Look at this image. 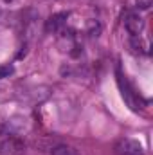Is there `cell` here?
<instances>
[{
  "label": "cell",
  "mask_w": 153,
  "mask_h": 155,
  "mask_svg": "<svg viewBox=\"0 0 153 155\" xmlns=\"http://www.w3.org/2000/svg\"><path fill=\"white\" fill-rule=\"evenodd\" d=\"M9 74H13V67L11 65H2L0 67V79L2 78H7Z\"/></svg>",
  "instance_id": "obj_9"
},
{
  "label": "cell",
  "mask_w": 153,
  "mask_h": 155,
  "mask_svg": "<svg viewBox=\"0 0 153 155\" xmlns=\"http://www.w3.org/2000/svg\"><path fill=\"white\" fill-rule=\"evenodd\" d=\"M115 155H144V150L139 141L133 139H121L115 144Z\"/></svg>",
  "instance_id": "obj_2"
},
{
  "label": "cell",
  "mask_w": 153,
  "mask_h": 155,
  "mask_svg": "<svg viewBox=\"0 0 153 155\" xmlns=\"http://www.w3.org/2000/svg\"><path fill=\"white\" fill-rule=\"evenodd\" d=\"M124 27L132 36H139L142 33V29H144V20L137 13H128L124 16Z\"/></svg>",
  "instance_id": "obj_3"
},
{
  "label": "cell",
  "mask_w": 153,
  "mask_h": 155,
  "mask_svg": "<svg viewBox=\"0 0 153 155\" xmlns=\"http://www.w3.org/2000/svg\"><path fill=\"white\" fill-rule=\"evenodd\" d=\"M5 2H9V0H5Z\"/></svg>",
  "instance_id": "obj_10"
},
{
  "label": "cell",
  "mask_w": 153,
  "mask_h": 155,
  "mask_svg": "<svg viewBox=\"0 0 153 155\" xmlns=\"http://www.w3.org/2000/svg\"><path fill=\"white\" fill-rule=\"evenodd\" d=\"M0 148H2L5 153H11V155H22L24 150H25V146H24V143H22L20 139H9V141H5Z\"/></svg>",
  "instance_id": "obj_5"
},
{
  "label": "cell",
  "mask_w": 153,
  "mask_h": 155,
  "mask_svg": "<svg viewBox=\"0 0 153 155\" xmlns=\"http://www.w3.org/2000/svg\"><path fill=\"white\" fill-rule=\"evenodd\" d=\"M117 85H119L121 94H122L124 101L128 103V107H130L133 112H139L142 107H141V103H139V99H137V94H135V92H133V88L130 87V83H128L126 76L121 72V69H117Z\"/></svg>",
  "instance_id": "obj_1"
},
{
  "label": "cell",
  "mask_w": 153,
  "mask_h": 155,
  "mask_svg": "<svg viewBox=\"0 0 153 155\" xmlns=\"http://www.w3.org/2000/svg\"><path fill=\"white\" fill-rule=\"evenodd\" d=\"M50 155H79L72 148V146H67V144H58L50 150Z\"/></svg>",
  "instance_id": "obj_6"
},
{
  "label": "cell",
  "mask_w": 153,
  "mask_h": 155,
  "mask_svg": "<svg viewBox=\"0 0 153 155\" xmlns=\"http://www.w3.org/2000/svg\"><path fill=\"white\" fill-rule=\"evenodd\" d=\"M99 33H101V25H99L96 20H90V22H88V35H90L92 38H94V36L97 38Z\"/></svg>",
  "instance_id": "obj_7"
},
{
  "label": "cell",
  "mask_w": 153,
  "mask_h": 155,
  "mask_svg": "<svg viewBox=\"0 0 153 155\" xmlns=\"http://www.w3.org/2000/svg\"><path fill=\"white\" fill-rule=\"evenodd\" d=\"M69 18V13H56V15H52L49 20H47V25H45V29L50 33H58L63 25H65V20Z\"/></svg>",
  "instance_id": "obj_4"
},
{
  "label": "cell",
  "mask_w": 153,
  "mask_h": 155,
  "mask_svg": "<svg viewBox=\"0 0 153 155\" xmlns=\"http://www.w3.org/2000/svg\"><path fill=\"white\" fill-rule=\"evenodd\" d=\"M135 4H137V7H139V9L146 11V9H150V7H151L153 0H135Z\"/></svg>",
  "instance_id": "obj_8"
}]
</instances>
